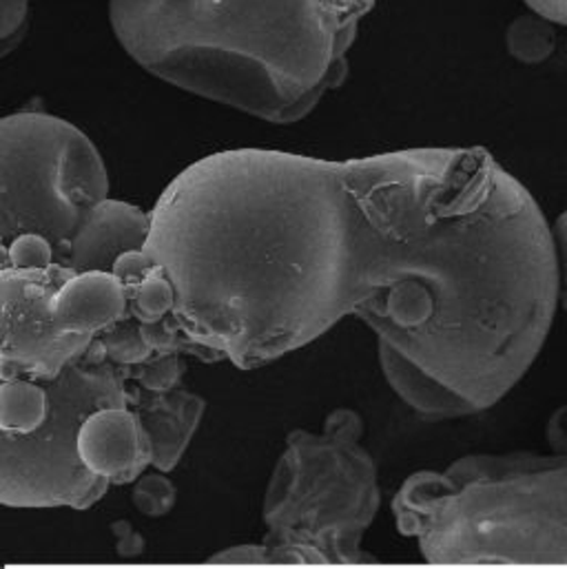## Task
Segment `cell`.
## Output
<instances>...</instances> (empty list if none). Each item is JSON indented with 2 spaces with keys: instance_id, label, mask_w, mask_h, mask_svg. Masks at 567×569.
I'll list each match as a JSON object with an SVG mask.
<instances>
[{
  "instance_id": "19",
  "label": "cell",
  "mask_w": 567,
  "mask_h": 569,
  "mask_svg": "<svg viewBox=\"0 0 567 569\" xmlns=\"http://www.w3.org/2000/svg\"><path fill=\"white\" fill-rule=\"evenodd\" d=\"M550 450L555 455H564L567 457V406L559 408L550 421H548V430H546Z\"/></svg>"
},
{
  "instance_id": "15",
  "label": "cell",
  "mask_w": 567,
  "mask_h": 569,
  "mask_svg": "<svg viewBox=\"0 0 567 569\" xmlns=\"http://www.w3.org/2000/svg\"><path fill=\"white\" fill-rule=\"evenodd\" d=\"M187 361L182 355H151L127 370V379L147 392H169L182 386Z\"/></svg>"
},
{
  "instance_id": "5",
  "label": "cell",
  "mask_w": 567,
  "mask_h": 569,
  "mask_svg": "<svg viewBox=\"0 0 567 569\" xmlns=\"http://www.w3.org/2000/svg\"><path fill=\"white\" fill-rule=\"evenodd\" d=\"M107 406H131V381L96 337L56 377L0 375V506H96L111 486L82 466L76 441L84 419Z\"/></svg>"
},
{
  "instance_id": "13",
  "label": "cell",
  "mask_w": 567,
  "mask_h": 569,
  "mask_svg": "<svg viewBox=\"0 0 567 569\" xmlns=\"http://www.w3.org/2000/svg\"><path fill=\"white\" fill-rule=\"evenodd\" d=\"M125 290L129 317L138 323H156L171 315L173 288L158 267H151L142 278L125 286Z\"/></svg>"
},
{
  "instance_id": "4",
  "label": "cell",
  "mask_w": 567,
  "mask_h": 569,
  "mask_svg": "<svg viewBox=\"0 0 567 569\" xmlns=\"http://www.w3.org/2000/svg\"><path fill=\"white\" fill-rule=\"evenodd\" d=\"M364 430L357 410L337 408L319 432L297 428L286 437L265 497L262 566L370 561L361 541L379 512L381 488Z\"/></svg>"
},
{
  "instance_id": "18",
  "label": "cell",
  "mask_w": 567,
  "mask_h": 569,
  "mask_svg": "<svg viewBox=\"0 0 567 569\" xmlns=\"http://www.w3.org/2000/svg\"><path fill=\"white\" fill-rule=\"evenodd\" d=\"M553 240H555L557 269H559V303L566 308L567 312V209L553 229Z\"/></svg>"
},
{
  "instance_id": "12",
  "label": "cell",
  "mask_w": 567,
  "mask_h": 569,
  "mask_svg": "<svg viewBox=\"0 0 567 569\" xmlns=\"http://www.w3.org/2000/svg\"><path fill=\"white\" fill-rule=\"evenodd\" d=\"M557 24L535 11L517 16L506 29L508 53L524 64H541L557 51Z\"/></svg>"
},
{
  "instance_id": "17",
  "label": "cell",
  "mask_w": 567,
  "mask_h": 569,
  "mask_svg": "<svg viewBox=\"0 0 567 569\" xmlns=\"http://www.w3.org/2000/svg\"><path fill=\"white\" fill-rule=\"evenodd\" d=\"M29 27V0H0V42L24 38Z\"/></svg>"
},
{
  "instance_id": "2",
  "label": "cell",
  "mask_w": 567,
  "mask_h": 569,
  "mask_svg": "<svg viewBox=\"0 0 567 569\" xmlns=\"http://www.w3.org/2000/svg\"><path fill=\"white\" fill-rule=\"evenodd\" d=\"M375 0H109L127 56L153 78L271 124L315 111L348 76Z\"/></svg>"
},
{
  "instance_id": "7",
  "label": "cell",
  "mask_w": 567,
  "mask_h": 569,
  "mask_svg": "<svg viewBox=\"0 0 567 569\" xmlns=\"http://www.w3.org/2000/svg\"><path fill=\"white\" fill-rule=\"evenodd\" d=\"M76 271L0 269V375L56 377L82 357L93 337L62 332L53 321V295Z\"/></svg>"
},
{
  "instance_id": "6",
  "label": "cell",
  "mask_w": 567,
  "mask_h": 569,
  "mask_svg": "<svg viewBox=\"0 0 567 569\" xmlns=\"http://www.w3.org/2000/svg\"><path fill=\"white\" fill-rule=\"evenodd\" d=\"M105 198V160L76 124L44 111L0 118V269L24 236L49 240L60 264L64 244Z\"/></svg>"
},
{
  "instance_id": "1",
  "label": "cell",
  "mask_w": 567,
  "mask_h": 569,
  "mask_svg": "<svg viewBox=\"0 0 567 569\" xmlns=\"http://www.w3.org/2000/svg\"><path fill=\"white\" fill-rule=\"evenodd\" d=\"M142 249L187 355L256 370L357 317L430 421L497 406L559 308L553 227L484 147L211 153L162 191Z\"/></svg>"
},
{
  "instance_id": "20",
  "label": "cell",
  "mask_w": 567,
  "mask_h": 569,
  "mask_svg": "<svg viewBox=\"0 0 567 569\" xmlns=\"http://www.w3.org/2000/svg\"><path fill=\"white\" fill-rule=\"evenodd\" d=\"M530 11L567 27V0H524Z\"/></svg>"
},
{
  "instance_id": "9",
  "label": "cell",
  "mask_w": 567,
  "mask_h": 569,
  "mask_svg": "<svg viewBox=\"0 0 567 569\" xmlns=\"http://www.w3.org/2000/svg\"><path fill=\"white\" fill-rule=\"evenodd\" d=\"M149 236V213L105 198L82 220L76 236L64 244L60 264L82 271H111L116 260L133 249H142Z\"/></svg>"
},
{
  "instance_id": "21",
  "label": "cell",
  "mask_w": 567,
  "mask_h": 569,
  "mask_svg": "<svg viewBox=\"0 0 567 569\" xmlns=\"http://www.w3.org/2000/svg\"><path fill=\"white\" fill-rule=\"evenodd\" d=\"M113 530H116V537H118L120 555L129 557V555H140L145 550V541L133 532V528L129 523L120 521V523L113 526Z\"/></svg>"
},
{
  "instance_id": "11",
  "label": "cell",
  "mask_w": 567,
  "mask_h": 569,
  "mask_svg": "<svg viewBox=\"0 0 567 569\" xmlns=\"http://www.w3.org/2000/svg\"><path fill=\"white\" fill-rule=\"evenodd\" d=\"M125 317L127 290L111 271L71 273L53 295V321L62 332L96 337Z\"/></svg>"
},
{
  "instance_id": "16",
  "label": "cell",
  "mask_w": 567,
  "mask_h": 569,
  "mask_svg": "<svg viewBox=\"0 0 567 569\" xmlns=\"http://www.w3.org/2000/svg\"><path fill=\"white\" fill-rule=\"evenodd\" d=\"M131 501L140 515H145L149 519H162V517L171 515V510L176 508L178 488L167 477V472H160V470H153L149 475L142 472L133 481Z\"/></svg>"
},
{
  "instance_id": "14",
  "label": "cell",
  "mask_w": 567,
  "mask_h": 569,
  "mask_svg": "<svg viewBox=\"0 0 567 569\" xmlns=\"http://www.w3.org/2000/svg\"><path fill=\"white\" fill-rule=\"evenodd\" d=\"M96 341L105 355L107 361H111L118 368H133L149 359L153 350L142 337V328L133 317H125L109 326L107 330L96 335Z\"/></svg>"
},
{
  "instance_id": "8",
  "label": "cell",
  "mask_w": 567,
  "mask_h": 569,
  "mask_svg": "<svg viewBox=\"0 0 567 569\" xmlns=\"http://www.w3.org/2000/svg\"><path fill=\"white\" fill-rule=\"evenodd\" d=\"M82 466L109 486H129L151 468V446L131 406L91 412L78 430Z\"/></svg>"
},
{
  "instance_id": "3",
  "label": "cell",
  "mask_w": 567,
  "mask_h": 569,
  "mask_svg": "<svg viewBox=\"0 0 567 569\" xmlns=\"http://www.w3.org/2000/svg\"><path fill=\"white\" fill-rule=\"evenodd\" d=\"M392 517L435 566H567V457L470 455L415 472Z\"/></svg>"
},
{
  "instance_id": "10",
  "label": "cell",
  "mask_w": 567,
  "mask_h": 569,
  "mask_svg": "<svg viewBox=\"0 0 567 569\" xmlns=\"http://www.w3.org/2000/svg\"><path fill=\"white\" fill-rule=\"evenodd\" d=\"M131 408L138 412L151 446V470L169 475L200 428L207 410L205 399L182 386L169 392H147L131 383Z\"/></svg>"
}]
</instances>
